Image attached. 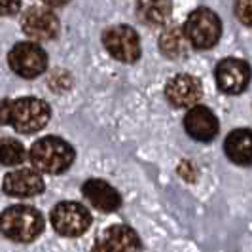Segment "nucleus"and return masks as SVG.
<instances>
[{
    "label": "nucleus",
    "mask_w": 252,
    "mask_h": 252,
    "mask_svg": "<svg viewBox=\"0 0 252 252\" xmlns=\"http://www.w3.org/2000/svg\"><path fill=\"white\" fill-rule=\"evenodd\" d=\"M53 229L63 237H80L91 226L89 211L76 201H61L53 207L50 215Z\"/></svg>",
    "instance_id": "39448f33"
},
{
    "label": "nucleus",
    "mask_w": 252,
    "mask_h": 252,
    "mask_svg": "<svg viewBox=\"0 0 252 252\" xmlns=\"http://www.w3.org/2000/svg\"><path fill=\"white\" fill-rule=\"evenodd\" d=\"M82 193L101 213H114L122 205L120 191L114 186H110L106 180H102V178H89V180H86L84 186H82Z\"/></svg>",
    "instance_id": "4468645a"
},
{
    "label": "nucleus",
    "mask_w": 252,
    "mask_h": 252,
    "mask_svg": "<svg viewBox=\"0 0 252 252\" xmlns=\"http://www.w3.org/2000/svg\"><path fill=\"white\" fill-rule=\"evenodd\" d=\"M177 173L184 178L186 182H195V180H197V169H195V165L191 163V161H188V159H184V161L178 163Z\"/></svg>",
    "instance_id": "412c9836"
},
{
    "label": "nucleus",
    "mask_w": 252,
    "mask_h": 252,
    "mask_svg": "<svg viewBox=\"0 0 252 252\" xmlns=\"http://www.w3.org/2000/svg\"><path fill=\"white\" fill-rule=\"evenodd\" d=\"M216 84L222 93L227 95H239L249 88L252 78L251 64L237 57H227L216 64Z\"/></svg>",
    "instance_id": "6e6552de"
},
{
    "label": "nucleus",
    "mask_w": 252,
    "mask_h": 252,
    "mask_svg": "<svg viewBox=\"0 0 252 252\" xmlns=\"http://www.w3.org/2000/svg\"><path fill=\"white\" fill-rule=\"evenodd\" d=\"M8 63L21 78H38L48 68V53L34 42H17L8 53Z\"/></svg>",
    "instance_id": "0eeeda50"
},
{
    "label": "nucleus",
    "mask_w": 252,
    "mask_h": 252,
    "mask_svg": "<svg viewBox=\"0 0 252 252\" xmlns=\"http://www.w3.org/2000/svg\"><path fill=\"white\" fill-rule=\"evenodd\" d=\"M0 226L2 233L13 243H31L44 231V216L36 207L13 205L2 213Z\"/></svg>",
    "instance_id": "f03ea898"
},
{
    "label": "nucleus",
    "mask_w": 252,
    "mask_h": 252,
    "mask_svg": "<svg viewBox=\"0 0 252 252\" xmlns=\"http://www.w3.org/2000/svg\"><path fill=\"white\" fill-rule=\"evenodd\" d=\"M2 124H10V101L2 102Z\"/></svg>",
    "instance_id": "5701e85b"
},
{
    "label": "nucleus",
    "mask_w": 252,
    "mask_h": 252,
    "mask_svg": "<svg viewBox=\"0 0 252 252\" xmlns=\"http://www.w3.org/2000/svg\"><path fill=\"white\" fill-rule=\"evenodd\" d=\"M23 32L34 42H50L59 34V17L55 12L48 10V6H32L21 17Z\"/></svg>",
    "instance_id": "1a4fd4ad"
},
{
    "label": "nucleus",
    "mask_w": 252,
    "mask_h": 252,
    "mask_svg": "<svg viewBox=\"0 0 252 252\" xmlns=\"http://www.w3.org/2000/svg\"><path fill=\"white\" fill-rule=\"evenodd\" d=\"M0 8H2V15H10V13L17 12L21 8V4L19 2H2Z\"/></svg>",
    "instance_id": "4be33fe9"
},
{
    "label": "nucleus",
    "mask_w": 252,
    "mask_h": 252,
    "mask_svg": "<svg viewBox=\"0 0 252 252\" xmlns=\"http://www.w3.org/2000/svg\"><path fill=\"white\" fill-rule=\"evenodd\" d=\"M63 80L64 82H72L66 70H53L50 76V88L53 89V91H66L70 86L63 84Z\"/></svg>",
    "instance_id": "aec40b11"
},
{
    "label": "nucleus",
    "mask_w": 252,
    "mask_h": 252,
    "mask_svg": "<svg viewBox=\"0 0 252 252\" xmlns=\"http://www.w3.org/2000/svg\"><path fill=\"white\" fill-rule=\"evenodd\" d=\"M201 97V80L191 74H177L165 84V99L175 108H193Z\"/></svg>",
    "instance_id": "9d476101"
},
{
    "label": "nucleus",
    "mask_w": 252,
    "mask_h": 252,
    "mask_svg": "<svg viewBox=\"0 0 252 252\" xmlns=\"http://www.w3.org/2000/svg\"><path fill=\"white\" fill-rule=\"evenodd\" d=\"M184 129L193 140L199 142H211L218 135V120L215 112L203 104H197L189 108L188 114L184 116Z\"/></svg>",
    "instance_id": "f8f14e48"
},
{
    "label": "nucleus",
    "mask_w": 252,
    "mask_h": 252,
    "mask_svg": "<svg viewBox=\"0 0 252 252\" xmlns=\"http://www.w3.org/2000/svg\"><path fill=\"white\" fill-rule=\"evenodd\" d=\"M142 243L135 229L126 224H114L95 239L91 252H140Z\"/></svg>",
    "instance_id": "9b49d317"
},
{
    "label": "nucleus",
    "mask_w": 252,
    "mask_h": 252,
    "mask_svg": "<svg viewBox=\"0 0 252 252\" xmlns=\"http://www.w3.org/2000/svg\"><path fill=\"white\" fill-rule=\"evenodd\" d=\"M189 46H191V42H189L184 27L171 25L159 34V51L171 61H177L180 57L188 55Z\"/></svg>",
    "instance_id": "dca6fc26"
},
{
    "label": "nucleus",
    "mask_w": 252,
    "mask_h": 252,
    "mask_svg": "<svg viewBox=\"0 0 252 252\" xmlns=\"http://www.w3.org/2000/svg\"><path fill=\"white\" fill-rule=\"evenodd\" d=\"M29 159L38 173L61 175L74 163L76 152L66 140L59 137H44L31 146Z\"/></svg>",
    "instance_id": "f257e3e1"
},
{
    "label": "nucleus",
    "mask_w": 252,
    "mask_h": 252,
    "mask_svg": "<svg viewBox=\"0 0 252 252\" xmlns=\"http://www.w3.org/2000/svg\"><path fill=\"white\" fill-rule=\"evenodd\" d=\"M224 152L235 165H252V129H233L224 140Z\"/></svg>",
    "instance_id": "2eb2a0df"
},
{
    "label": "nucleus",
    "mask_w": 252,
    "mask_h": 252,
    "mask_svg": "<svg viewBox=\"0 0 252 252\" xmlns=\"http://www.w3.org/2000/svg\"><path fill=\"white\" fill-rule=\"evenodd\" d=\"M235 15L243 25L252 27V2L251 0H243V2H235Z\"/></svg>",
    "instance_id": "6ab92c4d"
},
{
    "label": "nucleus",
    "mask_w": 252,
    "mask_h": 252,
    "mask_svg": "<svg viewBox=\"0 0 252 252\" xmlns=\"http://www.w3.org/2000/svg\"><path fill=\"white\" fill-rule=\"evenodd\" d=\"M171 10H173L171 2H139L137 4L140 21L146 25H163L171 15Z\"/></svg>",
    "instance_id": "f3484780"
},
{
    "label": "nucleus",
    "mask_w": 252,
    "mask_h": 252,
    "mask_svg": "<svg viewBox=\"0 0 252 252\" xmlns=\"http://www.w3.org/2000/svg\"><path fill=\"white\" fill-rule=\"evenodd\" d=\"M50 104L36 97H21L10 102V124L19 133H36L50 122Z\"/></svg>",
    "instance_id": "7ed1b4c3"
},
{
    "label": "nucleus",
    "mask_w": 252,
    "mask_h": 252,
    "mask_svg": "<svg viewBox=\"0 0 252 252\" xmlns=\"http://www.w3.org/2000/svg\"><path fill=\"white\" fill-rule=\"evenodd\" d=\"M102 46L116 61L135 63L140 57V38L129 25H112L102 32Z\"/></svg>",
    "instance_id": "423d86ee"
},
{
    "label": "nucleus",
    "mask_w": 252,
    "mask_h": 252,
    "mask_svg": "<svg viewBox=\"0 0 252 252\" xmlns=\"http://www.w3.org/2000/svg\"><path fill=\"white\" fill-rule=\"evenodd\" d=\"M184 31H186L193 48L209 50L222 36V21L213 10L197 8L188 15V19L184 23Z\"/></svg>",
    "instance_id": "20e7f679"
},
{
    "label": "nucleus",
    "mask_w": 252,
    "mask_h": 252,
    "mask_svg": "<svg viewBox=\"0 0 252 252\" xmlns=\"http://www.w3.org/2000/svg\"><path fill=\"white\" fill-rule=\"evenodd\" d=\"M2 189L12 197H34L46 189V184L34 169H17L4 177Z\"/></svg>",
    "instance_id": "ddd939ff"
},
{
    "label": "nucleus",
    "mask_w": 252,
    "mask_h": 252,
    "mask_svg": "<svg viewBox=\"0 0 252 252\" xmlns=\"http://www.w3.org/2000/svg\"><path fill=\"white\" fill-rule=\"evenodd\" d=\"M27 158L25 146L15 139H8V137H2L0 140V159L4 167H12V165L23 163Z\"/></svg>",
    "instance_id": "a211bd4d"
}]
</instances>
